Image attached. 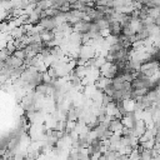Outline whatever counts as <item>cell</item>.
Segmentation results:
<instances>
[{
    "label": "cell",
    "mask_w": 160,
    "mask_h": 160,
    "mask_svg": "<svg viewBox=\"0 0 160 160\" xmlns=\"http://www.w3.org/2000/svg\"><path fill=\"white\" fill-rule=\"evenodd\" d=\"M102 91H104V94H106V95H109V96L112 98V96L115 95V92H116V88L114 86V84H112V81H111V82H110Z\"/></svg>",
    "instance_id": "cell-3"
},
{
    "label": "cell",
    "mask_w": 160,
    "mask_h": 160,
    "mask_svg": "<svg viewBox=\"0 0 160 160\" xmlns=\"http://www.w3.org/2000/svg\"><path fill=\"white\" fill-rule=\"evenodd\" d=\"M154 139H155V141H156L158 144H160V130H158V131H156V134H155V138H154Z\"/></svg>",
    "instance_id": "cell-5"
},
{
    "label": "cell",
    "mask_w": 160,
    "mask_h": 160,
    "mask_svg": "<svg viewBox=\"0 0 160 160\" xmlns=\"http://www.w3.org/2000/svg\"><path fill=\"white\" fill-rule=\"evenodd\" d=\"M109 31H110V35L111 36H115V38H120L121 36V32H122V25L120 21L118 20H112L109 22Z\"/></svg>",
    "instance_id": "cell-2"
},
{
    "label": "cell",
    "mask_w": 160,
    "mask_h": 160,
    "mask_svg": "<svg viewBox=\"0 0 160 160\" xmlns=\"http://www.w3.org/2000/svg\"><path fill=\"white\" fill-rule=\"evenodd\" d=\"M96 56V49L89 45H82L80 48V59H84L85 61H89Z\"/></svg>",
    "instance_id": "cell-1"
},
{
    "label": "cell",
    "mask_w": 160,
    "mask_h": 160,
    "mask_svg": "<svg viewBox=\"0 0 160 160\" xmlns=\"http://www.w3.org/2000/svg\"><path fill=\"white\" fill-rule=\"evenodd\" d=\"M12 55H14L15 58L20 59V60H24V61H25L26 58H28V56H26V51H25V49H18Z\"/></svg>",
    "instance_id": "cell-4"
}]
</instances>
